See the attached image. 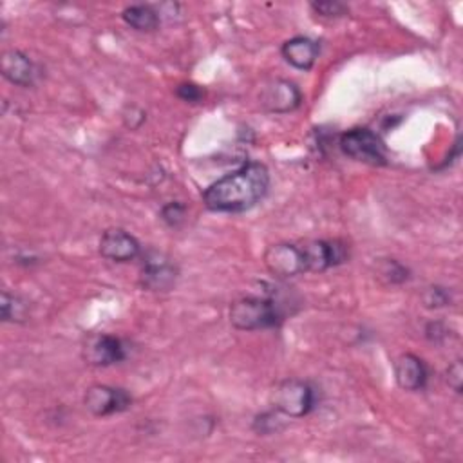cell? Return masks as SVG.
Instances as JSON below:
<instances>
[{"instance_id": "cell-21", "label": "cell", "mask_w": 463, "mask_h": 463, "mask_svg": "<svg viewBox=\"0 0 463 463\" xmlns=\"http://www.w3.org/2000/svg\"><path fill=\"white\" fill-rule=\"evenodd\" d=\"M311 9L320 16H327V18H336L347 13V5L342 2H313Z\"/></svg>"}, {"instance_id": "cell-8", "label": "cell", "mask_w": 463, "mask_h": 463, "mask_svg": "<svg viewBox=\"0 0 463 463\" xmlns=\"http://www.w3.org/2000/svg\"><path fill=\"white\" fill-rule=\"evenodd\" d=\"M306 271H326L333 266L342 264L347 257V246L338 241H311L302 246Z\"/></svg>"}, {"instance_id": "cell-24", "label": "cell", "mask_w": 463, "mask_h": 463, "mask_svg": "<svg viewBox=\"0 0 463 463\" xmlns=\"http://www.w3.org/2000/svg\"><path fill=\"white\" fill-rule=\"evenodd\" d=\"M425 336H427L430 342L439 344L441 340L447 338V327H445V324L439 322V320L429 322L427 327H425Z\"/></svg>"}, {"instance_id": "cell-3", "label": "cell", "mask_w": 463, "mask_h": 463, "mask_svg": "<svg viewBox=\"0 0 463 463\" xmlns=\"http://www.w3.org/2000/svg\"><path fill=\"white\" fill-rule=\"evenodd\" d=\"M273 409L288 418H302L311 412L317 403V392L311 383L297 378L282 380L271 394Z\"/></svg>"}, {"instance_id": "cell-18", "label": "cell", "mask_w": 463, "mask_h": 463, "mask_svg": "<svg viewBox=\"0 0 463 463\" xmlns=\"http://www.w3.org/2000/svg\"><path fill=\"white\" fill-rule=\"evenodd\" d=\"M282 416H284V414H280L277 409L260 412V414L255 416V420H253V430H255L257 434H262V436L275 434V432H279V430H282V429L286 427Z\"/></svg>"}, {"instance_id": "cell-17", "label": "cell", "mask_w": 463, "mask_h": 463, "mask_svg": "<svg viewBox=\"0 0 463 463\" xmlns=\"http://www.w3.org/2000/svg\"><path fill=\"white\" fill-rule=\"evenodd\" d=\"M376 273L385 284H402L409 279V269L396 259H382Z\"/></svg>"}, {"instance_id": "cell-15", "label": "cell", "mask_w": 463, "mask_h": 463, "mask_svg": "<svg viewBox=\"0 0 463 463\" xmlns=\"http://www.w3.org/2000/svg\"><path fill=\"white\" fill-rule=\"evenodd\" d=\"M121 18L127 25L141 33H152L159 25L157 11L152 5H145V4L125 7L121 13Z\"/></svg>"}, {"instance_id": "cell-2", "label": "cell", "mask_w": 463, "mask_h": 463, "mask_svg": "<svg viewBox=\"0 0 463 463\" xmlns=\"http://www.w3.org/2000/svg\"><path fill=\"white\" fill-rule=\"evenodd\" d=\"M230 322L241 331L268 329L282 322V311L273 298L242 297L232 304Z\"/></svg>"}, {"instance_id": "cell-10", "label": "cell", "mask_w": 463, "mask_h": 463, "mask_svg": "<svg viewBox=\"0 0 463 463\" xmlns=\"http://www.w3.org/2000/svg\"><path fill=\"white\" fill-rule=\"evenodd\" d=\"M260 105L273 114H286L302 103V92L297 83L277 78L269 81L260 92Z\"/></svg>"}, {"instance_id": "cell-16", "label": "cell", "mask_w": 463, "mask_h": 463, "mask_svg": "<svg viewBox=\"0 0 463 463\" xmlns=\"http://www.w3.org/2000/svg\"><path fill=\"white\" fill-rule=\"evenodd\" d=\"M0 309H2L4 322H22L27 315V304L20 297L11 295L7 291L2 293Z\"/></svg>"}, {"instance_id": "cell-19", "label": "cell", "mask_w": 463, "mask_h": 463, "mask_svg": "<svg viewBox=\"0 0 463 463\" xmlns=\"http://www.w3.org/2000/svg\"><path fill=\"white\" fill-rule=\"evenodd\" d=\"M423 306L429 309H438V307H445L450 304V293L447 291V288L441 286H429L423 295H421Z\"/></svg>"}, {"instance_id": "cell-25", "label": "cell", "mask_w": 463, "mask_h": 463, "mask_svg": "<svg viewBox=\"0 0 463 463\" xmlns=\"http://www.w3.org/2000/svg\"><path fill=\"white\" fill-rule=\"evenodd\" d=\"M145 112L141 110V109H137V107H127V110L123 112V121H125V125L128 127V128H137V127H141V123L145 121Z\"/></svg>"}, {"instance_id": "cell-20", "label": "cell", "mask_w": 463, "mask_h": 463, "mask_svg": "<svg viewBox=\"0 0 463 463\" xmlns=\"http://www.w3.org/2000/svg\"><path fill=\"white\" fill-rule=\"evenodd\" d=\"M186 217V206L179 201H170L161 208V219L170 228H177Z\"/></svg>"}, {"instance_id": "cell-13", "label": "cell", "mask_w": 463, "mask_h": 463, "mask_svg": "<svg viewBox=\"0 0 463 463\" xmlns=\"http://www.w3.org/2000/svg\"><path fill=\"white\" fill-rule=\"evenodd\" d=\"M394 378L403 391H421L427 383L429 371L420 356L403 353L394 362Z\"/></svg>"}, {"instance_id": "cell-4", "label": "cell", "mask_w": 463, "mask_h": 463, "mask_svg": "<svg viewBox=\"0 0 463 463\" xmlns=\"http://www.w3.org/2000/svg\"><path fill=\"white\" fill-rule=\"evenodd\" d=\"M340 150L360 163H367L373 166H382L387 163L385 145L382 137L371 128H351L344 132L338 139Z\"/></svg>"}, {"instance_id": "cell-1", "label": "cell", "mask_w": 463, "mask_h": 463, "mask_svg": "<svg viewBox=\"0 0 463 463\" xmlns=\"http://www.w3.org/2000/svg\"><path fill=\"white\" fill-rule=\"evenodd\" d=\"M269 172L259 161H248L235 172L217 179L203 192V203L212 212L241 213L257 206L268 194Z\"/></svg>"}, {"instance_id": "cell-7", "label": "cell", "mask_w": 463, "mask_h": 463, "mask_svg": "<svg viewBox=\"0 0 463 463\" xmlns=\"http://www.w3.org/2000/svg\"><path fill=\"white\" fill-rule=\"evenodd\" d=\"M177 279V268L159 251H148L143 257L139 284L148 291H168Z\"/></svg>"}, {"instance_id": "cell-9", "label": "cell", "mask_w": 463, "mask_h": 463, "mask_svg": "<svg viewBox=\"0 0 463 463\" xmlns=\"http://www.w3.org/2000/svg\"><path fill=\"white\" fill-rule=\"evenodd\" d=\"M81 354L87 360V364L98 365V367H107V365L125 360L127 349H125V344L121 342V338L98 333V335H90L85 340V344L81 347Z\"/></svg>"}, {"instance_id": "cell-5", "label": "cell", "mask_w": 463, "mask_h": 463, "mask_svg": "<svg viewBox=\"0 0 463 463\" xmlns=\"http://www.w3.org/2000/svg\"><path fill=\"white\" fill-rule=\"evenodd\" d=\"M264 264L268 271L279 279L297 277L306 271L302 246L293 242H277L264 251Z\"/></svg>"}, {"instance_id": "cell-12", "label": "cell", "mask_w": 463, "mask_h": 463, "mask_svg": "<svg viewBox=\"0 0 463 463\" xmlns=\"http://www.w3.org/2000/svg\"><path fill=\"white\" fill-rule=\"evenodd\" d=\"M2 76L18 87H33L38 78V67L34 61L22 51L11 49L5 51L0 58Z\"/></svg>"}, {"instance_id": "cell-23", "label": "cell", "mask_w": 463, "mask_h": 463, "mask_svg": "<svg viewBox=\"0 0 463 463\" xmlns=\"http://www.w3.org/2000/svg\"><path fill=\"white\" fill-rule=\"evenodd\" d=\"M445 380L449 383V387L454 391V392H461L463 389V364L461 360H454L447 371H445Z\"/></svg>"}, {"instance_id": "cell-11", "label": "cell", "mask_w": 463, "mask_h": 463, "mask_svg": "<svg viewBox=\"0 0 463 463\" xmlns=\"http://www.w3.org/2000/svg\"><path fill=\"white\" fill-rule=\"evenodd\" d=\"M99 253L114 262H128L141 253V246L127 230L109 228L99 239Z\"/></svg>"}, {"instance_id": "cell-14", "label": "cell", "mask_w": 463, "mask_h": 463, "mask_svg": "<svg viewBox=\"0 0 463 463\" xmlns=\"http://www.w3.org/2000/svg\"><path fill=\"white\" fill-rule=\"evenodd\" d=\"M282 58L298 71H309L320 52L318 42L309 36H293L282 43Z\"/></svg>"}, {"instance_id": "cell-22", "label": "cell", "mask_w": 463, "mask_h": 463, "mask_svg": "<svg viewBox=\"0 0 463 463\" xmlns=\"http://www.w3.org/2000/svg\"><path fill=\"white\" fill-rule=\"evenodd\" d=\"M175 96L186 103H197L203 99L204 92L199 85L192 83V81H184V83H179L175 87Z\"/></svg>"}, {"instance_id": "cell-6", "label": "cell", "mask_w": 463, "mask_h": 463, "mask_svg": "<svg viewBox=\"0 0 463 463\" xmlns=\"http://www.w3.org/2000/svg\"><path fill=\"white\" fill-rule=\"evenodd\" d=\"M83 403L89 412L94 416H110L116 412H123L130 407L132 398L121 387L96 383L90 385L83 396Z\"/></svg>"}]
</instances>
